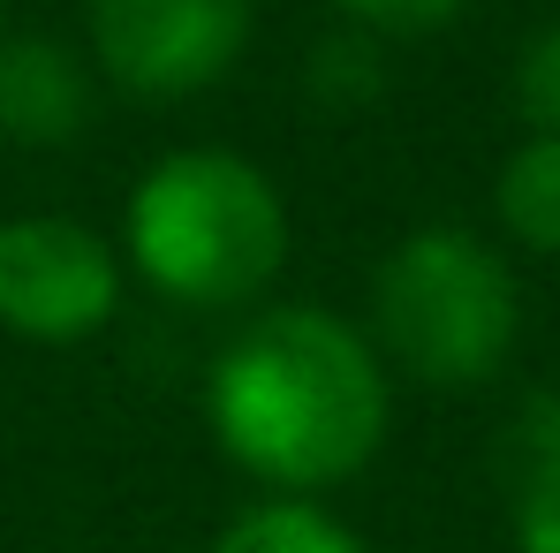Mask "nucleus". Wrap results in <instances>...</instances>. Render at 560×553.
<instances>
[{
  "instance_id": "nucleus-6",
  "label": "nucleus",
  "mask_w": 560,
  "mask_h": 553,
  "mask_svg": "<svg viewBox=\"0 0 560 553\" xmlns=\"http://www.w3.org/2000/svg\"><path fill=\"white\" fill-rule=\"evenodd\" d=\"M92 129V69L38 31L0 38V145L15 152H61Z\"/></svg>"
},
{
  "instance_id": "nucleus-1",
  "label": "nucleus",
  "mask_w": 560,
  "mask_h": 553,
  "mask_svg": "<svg viewBox=\"0 0 560 553\" xmlns=\"http://www.w3.org/2000/svg\"><path fill=\"white\" fill-rule=\"evenodd\" d=\"M394 371L334 303L250 311L205 371V425L220 456L266 493H334L386 448Z\"/></svg>"
},
{
  "instance_id": "nucleus-10",
  "label": "nucleus",
  "mask_w": 560,
  "mask_h": 553,
  "mask_svg": "<svg viewBox=\"0 0 560 553\" xmlns=\"http://www.w3.org/2000/svg\"><path fill=\"white\" fill-rule=\"evenodd\" d=\"M303 92L318 106H372L386 92V69H378V38L372 31H341L326 38L311 61H303Z\"/></svg>"
},
{
  "instance_id": "nucleus-3",
  "label": "nucleus",
  "mask_w": 560,
  "mask_h": 553,
  "mask_svg": "<svg viewBox=\"0 0 560 553\" xmlns=\"http://www.w3.org/2000/svg\"><path fill=\"white\" fill-rule=\"evenodd\" d=\"M364 334L386 371L432 394H469L515 357V334H523L515 266L463 220H424L394 235L372 266Z\"/></svg>"
},
{
  "instance_id": "nucleus-12",
  "label": "nucleus",
  "mask_w": 560,
  "mask_h": 553,
  "mask_svg": "<svg viewBox=\"0 0 560 553\" xmlns=\"http://www.w3.org/2000/svg\"><path fill=\"white\" fill-rule=\"evenodd\" d=\"M515 106L530 129H560V23H546L515 61Z\"/></svg>"
},
{
  "instance_id": "nucleus-13",
  "label": "nucleus",
  "mask_w": 560,
  "mask_h": 553,
  "mask_svg": "<svg viewBox=\"0 0 560 553\" xmlns=\"http://www.w3.org/2000/svg\"><path fill=\"white\" fill-rule=\"evenodd\" d=\"M0 8H8V0H0Z\"/></svg>"
},
{
  "instance_id": "nucleus-2",
  "label": "nucleus",
  "mask_w": 560,
  "mask_h": 553,
  "mask_svg": "<svg viewBox=\"0 0 560 553\" xmlns=\"http://www.w3.org/2000/svg\"><path fill=\"white\" fill-rule=\"evenodd\" d=\"M121 266L183 311H243L288 266V197L258 160L183 145L129 189Z\"/></svg>"
},
{
  "instance_id": "nucleus-7",
  "label": "nucleus",
  "mask_w": 560,
  "mask_h": 553,
  "mask_svg": "<svg viewBox=\"0 0 560 553\" xmlns=\"http://www.w3.org/2000/svg\"><path fill=\"white\" fill-rule=\"evenodd\" d=\"M500 493L515 553H560V394H530L500 433Z\"/></svg>"
},
{
  "instance_id": "nucleus-11",
  "label": "nucleus",
  "mask_w": 560,
  "mask_h": 553,
  "mask_svg": "<svg viewBox=\"0 0 560 553\" xmlns=\"http://www.w3.org/2000/svg\"><path fill=\"white\" fill-rule=\"evenodd\" d=\"M349 31H372V38H432L447 23H463L469 0H326Z\"/></svg>"
},
{
  "instance_id": "nucleus-4",
  "label": "nucleus",
  "mask_w": 560,
  "mask_h": 553,
  "mask_svg": "<svg viewBox=\"0 0 560 553\" xmlns=\"http://www.w3.org/2000/svg\"><path fill=\"white\" fill-rule=\"evenodd\" d=\"M84 31L92 69L114 92L175 106L228 84L258 31V0H84Z\"/></svg>"
},
{
  "instance_id": "nucleus-5",
  "label": "nucleus",
  "mask_w": 560,
  "mask_h": 553,
  "mask_svg": "<svg viewBox=\"0 0 560 553\" xmlns=\"http://www.w3.org/2000/svg\"><path fill=\"white\" fill-rule=\"evenodd\" d=\"M121 243L69 212H15L0 220V326L38 349H77L121 319Z\"/></svg>"
},
{
  "instance_id": "nucleus-8",
  "label": "nucleus",
  "mask_w": 560,
  "mask_h": 553,
  "mask_svg": "<svg viewBox=\"0 0 560 553\" xmlns=\"http://www.w3.org/2000/svg\"><path fill=\"white\" fill-rule=\"evenodd\" d=\"M500 235L530 258H560V129H530L492 175Z\"/></svg>"
},
{
  "instance_id": "nucleus-9",
  "label": "nucleus",
  "mask_w": 560,
  "mask_h": 553,
  "mask_svg": "<svg viewBox=\"0 0 560 553\" xmlns=\"http://www.w3.org/2000/svg\"><path fill=\"white\" fill-rule=\"evenodd\" d=\"M212 553H364V539L303 493H266L243 516H228V531L212 539Z\"/></svg>"
}]
</instances>
